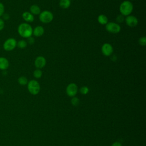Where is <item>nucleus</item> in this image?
I'll return each instance as SVG.
<instances>
[{"mask_svg": "<svg viewBox=\"0 0 146 146\" xmlns=\"http://www.w3.org/2000/svg\"><path fill=\"white\" fill-rule=\"evenodd\" d=\"M33 27L28 23L24 22L21 23L18 27V33L19 35L23 38H28L33 35Z\"/></svg>", "mask_w": 146, "mask_h": 146, "instance_id": "f257e3e1", "label": "nucleus"}, {"mask_svg": "<svg viewBox=\"0 0 146 146\" xmlns=\"http://www.w3.org/2000/svg\"><path fill=\"white\" fill-rule=\"evenodd\" d=\"M133 9V6L132 3L128 0L122 2L119 6V11L124 17L129 15L132 12Z\"/></svg>", "mask_w": 146, "mask_h": 146, "instance_id": "f03ea898", "label": "nucleus"}, {"mask_svg": "<svg viewBox=\"0 0 146 146\" xmlns=\"http://www.w3.org/2000/svg\"><path fill=\"white\" fill-rule=\"evenodd\" d=\"M27 90L31 94L34 95H37L40 90V84L36 80H31L28 82Z\"/></svg>", "mask_w": 146, "mask_h": 146, "instance_id": "7ed1b4c3", "label": "nucleus"}, {"mask_svg": "<svg viewBox=\"0 0 146 146\" xmlns=\"http://www.w3.org/2000/svg\"><path fill=\"white\" fill-rule=\"evenodd\" d=\"M39 19L43 23H49L53 20L54 15L50 11L44 10L39 14Z\"/></svg>", "mask_w": 146, "mask_h": 146, "instance_id": "20e7f679", "label": "nucleus"}, {"mask_svg": "<svg viewBox=\"0 0 146 146\" xmlns=\"http://www.w3.org/2000/svg\"><path fill=\"white\" fill-rule=\"evenodd\" d=\"M17 41L14 38H7L3 44V48L6 51H11L17 47Z\"/></svg>", "mask_w": 146, "mask_h": 146, "instance_id": "39448f33", "label": "nucleus"}, {"mask_svg": "<svg viewBox=\"0 0 146 146\" xmlns=\"http://www.w3.org/2000/svg\"><path fill=\"white\" fill-rule=\"evenodd\" d=\"M106 30L110 33L117 34L120 31L121 27L116 22H110L106 25Z\"/></svg>", "mask_w": 146, "mask_h": 146, "instance_id": "423d86ee", "label": "nucleus"}, {"mask_svg": "<svg viewBox=\"0 0 146 146\" xmlns=\"http://www.w3.org/2000/svg\"><path fill=\"white\" fill-rule=\"evenodd\" d=\"M67 95L70 97H74L75 96L78 91V86L74 83H70L66 87V89Z\"/></svg>", "mask_w": 146, "mask_h": 146, "instance_id": "0eeeda50", "label": "nucleus"}, {"mask_svg": "<svg viewBox=\"0 0 146 146\" xmlns=\"http://www.w3.org/2000/svg\"><path fill=\"white\" fill-rule=\"evenodd\" d=\"M102 52V54L106 56H110L112 55L113 51V48L112 46L108 43H104L101 48Z\"/></svg>", "mask_w": 146, "mask_h": 146, "instance_id": "6e6552de", "label": "nucleus"}, {"mask_svg": "<svg viewBox=\"0 0 146 146\" xmlns=\"http://www.w3.org/2000/svg\"><path fill=\"white\" fill-rule=\"evenodd\" d=\"M124 21L125 22L126 25L131 27H134L136 26L138 24V19L134 15H129L125 17Z\"/></svg>", "mask_w": 146, "mask_h": 146, "instance_id": "1a4fd4ad", "label": "nucleus"}, {"mask_svg": "<svg viewBox=\"0 0 146 146\" xmlns=\"http://www.w3.org/2000/svg\"><path fill=\"white\" fill-rule=\"evenodd\" d=\"M46 64V59L43 56H37L34 60V65L38 69L43 68Z\"/></svg>", "mask_w": 146, "mask_h": 146, "instance_id": "9d476101", "label": "nucleus"}, {"mask_svg": "<svg viewBox=\"0 0 146 146\" xmlns=\"http://www.w3.org/2000/svg\"><path fill=\"white\" fill-rule=\"evenodd\" d=\"M22 18L26 23L33 22L34 20V15L30 11H25L22 14Z\"/></svg>", "mask_w": 146, "mask_h": 146, "instance_id": "9b49d317", "label": "nucleus"}, {"mask_svg": "<svg viewBox=\"0 0 146 146\" xmlns=\"http://www.w3.org/2000/svg\"><path fill=\"white\" fill-rule=\"evenodd\" d=\"M9 67L8 59L3 56H0V70H6Z\"/></svg>", "mask_w": 146, "mask_h": 146, "instance_id": "f8f14e48", "label": "nucleus"}, {"mask_svg": "<svg viewBox=\"0 0 146 146\" xmlns=\"http://www.w3.org/2000/svg\"><path fill=\"white\" fill-rule=\"evenodd\" d=\"M44 33V29L41 26H38L33 30V34L36 37H39L42 36Z\"/></svg>", "mask_w": 146, "mask_h": 146, "instance_id": "ddd939ff", "label": "nucleus"}, {"mask_svg": "<svg viewBox=\"0 0 146 146\" xmlns=\"http://www.w3.org/2000/svg\"><path fill=\"white\" fill-rule=\"evenodd\" d=\"M30 12L34 15H39L40 12V9L37 5H33L30 7Z\"/></svg>", "mask_w": 146, "mask_h": 146, "instance_id": "4468645a", "label": "nucleus"}, {"mask_svg": "<svg viewBox=\"0 0 146 146\" xmlns=\"http://www.w3.org/2000/svg\"><path fill=\"white\" fill-rule=\"evenodd\" d=\"M98 21L100 25H106L108 22V19L106 15L100 14L98 17Z\"/></svg>", "mask_w": 146, "mask_h": 146, "instance_id": "2eb2a0df", "label": "nucleus"}, {"mask_svg": "<svg viewBox=\"0 0 146 146\" xmlns=\"http://www.w3.org/2000/svg\"><path fill=\"white\" fill-rule=\"evenodd\" d=\"M71 5V1L70 0H60L59 1V6L61 8L66 9H68Z\"/></svg>", "mask_w": 146, "mask_h": 146, "instance_id": "dca6fc26", "label": "nucleus"}, {"mask_svg": "<svg viewBox=\"0 0 146 146\" xmlns=\"http://www.w3.org/2000/svg\"><path fill=\"white\" fill-rule=\"evenodd\" d=\"M27 42L26 40L24 39L19 40L18 42H17V46L21 49L25 48L27 47Z\"/></svg>", "mask_w": 146, "mask_h": 146, "instance_id": "f3484780", "label": "nucleus"}, {"mask_svg": "<svg viewBox=\"0 0 146 146\" xmlns=\"http://www.w3.org/2000/svg\"><path fill=\"white\" fill-rule=\"evenodd\" d=\"M28 82L27 78L24 76H21L18 79V82L21 86H25L27 84Z\"/></svg>", "mask_w": 146, "mask_h": 146, "instance_id": "a211bd4d", "label": "nucleus"}, {"mask_svg": "<svg viewBox=\"0 0 146 146\" xmlns=\"http://www.w3.org/2000/svg\"><path fill=\"white\" fill-rule=\"evenodd\" d=\"M33 75L36 78V79H39L40 78L42 77V72L40 69H36L33 72Z\"/></svg>", "mask_w": 146, "mask_h": 146, "instance_id": "6ab92c4d", "label": "nucleus"}, {"mask_svg": "<svg viewBox=\"0 0 146 146\" xmlns=\"http://www.w3.org/2000/svg\"><path fill=\"white\" fill-rule=\"evenodd\" d=\"M71 104L74 106H77L79 104V103H80V100H79V99L77 97H75V96H74L72 98L71 100Z\"/></svg>", "mask_w": 146, "mask_h": 146, "instance_id": "aec40b11", "label": "nucleus"}, {"mask_svg": "<svg viewBox=\"0 0 146 146\" xmlns=\"http://www.w3.org/2000/svg\"><path fill=\"white\" fill-rule=\"evenodd\" d=\"M79 92L82 95H86L89 92V88L87 86H83L79 89Z\"/></svg>", "mask_w": 146, "mask_h": 146, "instance_id": "412c9836", "label": "nucleus"}, {"mask_svg": "<svg viewBox=\"0 0 146 146\" xmlns=\"http://www.w3.org/2000/svg\"><path fill=\"white\" fill-rule=\"evenodd\" d=\"M139 44L140 46H145L146 45V37L145 36H141L138 40Z\"/></svg>", "mask_w": 146, "mask_h": 146, "instance_id": "4be33fe9", "label": "nucleus"}, {"mask_svg": "<svg viewBox=\"0 0 146 146\" xmlns=\"http://www.w3.org/2000/svg\"><path fill=\"white\" fill-rule=\"evenodd\" d=\"M124 17L123 15H122L121 14L119 15L116 17V21L117 23H122L124 21Z\"/></svg>", "mask_w": 146, "mask_h": 146, "instance_id": "5701e85b", "label": "nucleus"}, {"mask_svg": "<svg viewBox=\"0 0 146 146\" xmlns=\"http://www.w3.org/2000/svg\"><path fill=\"white\" fill-rule=\"evenodd\" d=\"M4 13H5V6L2 2H0V18L2 17Z\"/></svg>", "mask_w": 146, "mask_h": 146, "instance_id": "b1692460", "label": "nucleus"}, {"mask_svg": "<svg viewBox=\"0 0 146 146\" xmlns=\"http://www.w3.org/2000/svg\"><path fill=\"white\" fill-rule=\"evenodd\" d=\"M4 27H5V21L2 18H0V31L3 30Z\"/></svg>", "mask_w": 146, "mask_h": 146, "instance_id": "393cba45", "label": "nucleus"}, {"mask_svg": "<svg viewBox=\"0 0 146 146\" xmlns=\"http://www.w3.org/2000/svg\"><path fill=\"white\" fill-rule=\"evenodd\" d=\"M27 43H29L30 44H33L35 42V39L33 37L30 36L27 38Z\"/></svg>", "mask_w": 146, "mask_h": 146, "instance_id": "a878e982", "label": "nucleus"}, {"mask_svg": "<svg viewBox=\"0 0 146 146\" xmlns=\"http://www.w3.org/2000/svg\"><path fill=\"white\" fill-rule=\"evenodd\" d=\"M111 146H121V144L119 141H116V142H114L111 145Z\"/></svg>", "mask_w": 146, "mask_h": 146, "instance_id": "bb28decb", "label": "nucleus"}]
</instances>
